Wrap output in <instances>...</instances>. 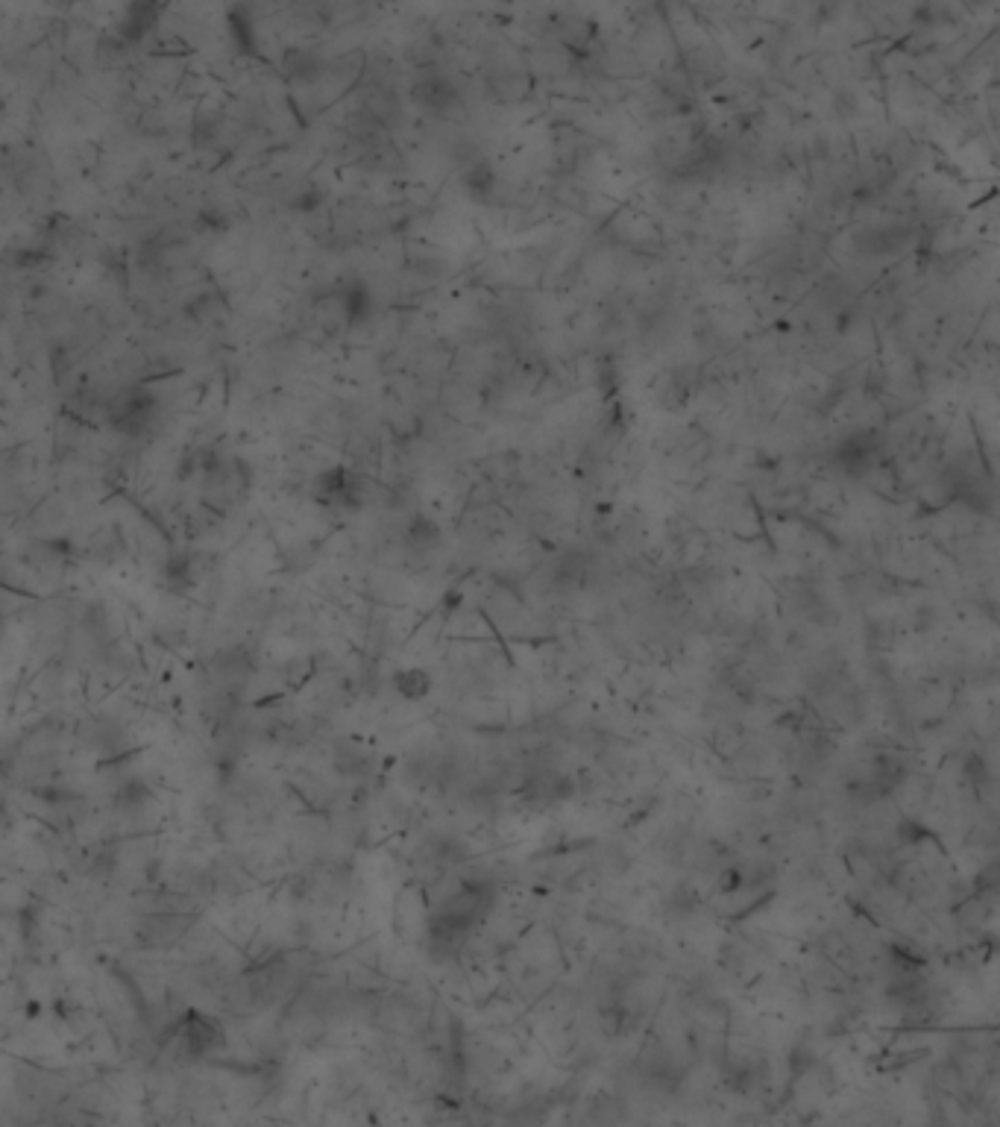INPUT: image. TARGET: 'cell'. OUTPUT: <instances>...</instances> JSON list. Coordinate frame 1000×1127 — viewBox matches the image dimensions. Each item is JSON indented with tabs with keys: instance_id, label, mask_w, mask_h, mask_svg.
<instances>
[{
	"instance_id": "9",
	"label": "cell",
	"mask_w": 1000,
	"mask_h": 1127,
	"mask_svg": "<svg viewBox=\"0 0 1000 1127\" xmlns=\"http://www.w3.org/2000/svg\"><path fill=\"white\" fill-rule=\"evenodd\" d=\"M344 312H347V320L349 323H361V320H367V317L373 315V294H370V288H364V285H349L347 291H344Z\"/></svg>"
},
{
	"instance_id": "3",
	"label": "cell",
	"mask_w": 1000,
	"mask_h": 1127,
	"mask_svg": "<svg viewBox=\"0 0 1000 1127\" xmlns=\"http://www.w3.org/2000/svg\"><path fill=\"white\" fill-rule=\"evenodd\" d=\"M411 94H414V100H417L426 112L440 115V118H452L458 109L464 112V103H461L458 89H455L446 77H440V74H432V77L414 83Z\"/></svg>"
},
{
	"instance_id": "4",
	"label": "cell",
	"mask_w": 1000,
	"mask_h": 1127,
	"mask_svg": "<svg viewBox=\"0 0 1000 1127\" xmlns=\"http://www.w3.org/2000/svg\"><path fill=\"white\" fill-rule=\"evenodd\" d=\"M317 494L323 496L326 502L358 508L364 502V479L355 476L347 467H335V470H326L317 479Z\"/></svg>"
},
{
	"instance_id": "2",
	"label": "cell",
	"mask_w": 1000,
	"mask_h": 1127,
	"mask_svg": "<svg viewBox=\"0 0 1000 1127\" xmlns=\"http://www.w3.org/2000/svg\"><path fill=\"white\" fill-rule=\"evenodd\" d=\"M182 1042H185V1051L191 1057H209L212 1051L226 1045V1031H223L220 1019H215L212 1013L188 1010L185 1025H182Z\"/></svg>"
},
{
	"instance_id": "1",
	"label": "cell",
	"mask_w": 1000,
	"mask_h": 1127,
	"mask_svg": "<svg viewBox=\"0 0 1000 1127\" xmlns=\"http://www.w3.org/2000/svg\"><path fill=\"white\" fill-rule=\"evenodd\" d=\"M880 435L871 432V429H860V432H851L845 435L836 447H833V464H839L842 473L848 476H860L871 470V464L877 461L880 455Z\"/></svg>"
},
{
	"instance_id": "5",
	"label": "cell",
	"mask_w": 1000,
	"mask_h": 1127,
	"mask_svg": "<svg viewBox=\"0 0 1000 1127\" xmlns=\"http://www.w3.org/2000/svg\"><path fill=\"white\" fill-rule=\"evenodd\" d=\"M461 188H464V194L473 200V203H490L493 197H496V188H499V174H496V168L487 162V159H479V162H470L464 171H461Z\"/></svg>"
},
{
	"instance_id": "8",
	"label": "cell",
	"mask_w": 1000,
	"mask_h": 1127,
	"mask_svg": "<svg viewBox=\"0 0 1000 1127\" xmlns=\"http://www.w3.org/2000/svg\"><path fill=\"white\" fill-rule=\"evenodd\" d=\"M528 793L534 799H543V802H561L566 793H569V784H566L564 775H558V772H540V775L528 778Z\"/></svg>"
},
{
	"instance_id": "7",
	"label": "cell",
	"mask_w": 1000,
	"mask_h": 1127,
	"mask_svg": "<svg viewBox=\"0 0 1000 1127\" xmlns=\"http://www.w3.org/2000/svg\"><path fill=\"white\" fill-rule=\"evenodd\" d=\"M156 12H159V6H144V3L130 6L127 15H124V21H121V27H118L121 39H127V42H141V39L147 36V30L156 24Z\"/></svg>"
},
{
	"instance_id": "6",
	"label": "cell",
	"mask_w": 1000,
	"mask_h": 1127,
	"mask_svg": "<svg viewBox=\"0 0 1000 1127\" xmlns=\"http://www.w3.org/2000/svg\"><path fill=\"white\" fill-rule=\"evenodd\" d=\"M393 687H396V693H399L402 699H408V702H420V699H426V696L432 693L435 681H432V673H426V670H420V667H411V670H399V673L393 676Z\"/></svg>"
},
{
	"instance_id": "10",
	"label": "cell",
	"mask_w": 1000,
	"mask_h": 1127,
	"mask_svg": "<svg viewBox=\"0 0 1000 1127\" xmlns=\"http://www.w3.org/2000/svg\"><path fill=\"white\" fill-rule=\"evenodd\" d=\"M440 538H443L440 526L426 514H417L408 526V541L414 549H435V546H440Z\"/></svg>"
}]
</instances>
